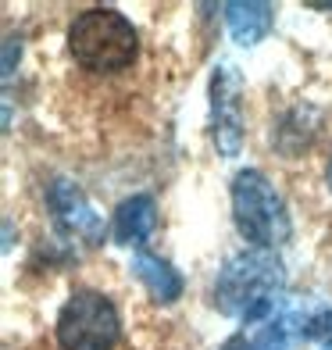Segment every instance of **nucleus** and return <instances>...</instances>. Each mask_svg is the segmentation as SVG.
<instances>
[{
  "instance_id": "10",
  "label": "nucleus",
  "mask_w": 332,
  "mask_h": 350,
  "mask_svg": "<svg viewBox=\"0 0 332 350\" xmlns=\"http://www.w3.org/2000/svg\"><path fill=\"white\" fill-rule=\"evenodd\" d=\"M304 340H329L332 343V308H322V311H314L307 318V325L304 332H300Z\"/></svg>"
},
{
  "instance_id": "7",
  "label": "nucleus",
  "mask_w": 332,
  "mask_h": 350,
  "mask_svg": "<svg viewBox=\"0 0 332 350\" xmlns=\"http://www.w3.org/2000/svg\"><path fill=\"white\" fill-rule=\"evenodd\" d=\"M154 229H157V200L150 193H136L129 200H122L115 215H111V240L118 247L143 250Z\"/></svg>"
},
{
  "instance_id": "4",
  "label": "nucleus",
  "mask_w": 332,
  "mask_h": 350,
  "mask_svg": "<svg viewBox=\"0 0 332 350\" xmlns=\"http://www.w3.org/2000/svg\"><path fill=\"white\" fill-rule=\"evenodd\" d=\"M54 332L61 350H111L122 336V318L111 297L97 290H79L65 300Z\"/></svg>"
},
{
  "instance_id": "3",
  "label": "nucleus",
  "mask_w": 332,
  "mask_h": 350,
  "mask_svg": "<svg viewBox=\"0 0 332 350\" xmlns=\"http://www.w3.org/2000/svg\"><path fill=\"white\" fill-rule=\"evenodd\" d=\"M229 193H232V218L236 229L243 232V240H250L258 250H275L290 240L293 221L286 211V200L264 172L258 168L236 172Z\"/></svg>"
},
{
  "instance_id": "1",
  "label": "nucleus",
  "mask_w": 332,
  "mask_h": 350,
  "mask_svg": "<svg viewBox=\"0 0 332 350\" xmlns=\"http://www.w3.org/2000/svg\"><path fill=\"white\" fill-rule=\"evenodd\" d=\"M282 290H286V265L275 258V250H243L218 272L215 308L247 325H261L286 308Z\"/></svg>"
},
{
  "instance_id": "6",
  "label": "nucleus",
  "mask_w": 332,
  "mask_h": 350,
  "mask_svg": "<svg viewBox=\"0 0 332 350\" xmlns=\"http://www.w3.org/2000/svg\"><path fill=\"white\" fill-rule=\"evenodd\" d=\"M46 208H51L54 221L72 236V240L86 243V247L104 243V218L93 211V204L86 200V193L72 179H61L57 175V179L46 186Z\"/></svg>"
},
{
  "instance_id": "5",
  "label": "nucleus",
  "mask_w": 332,
  "mask_h": 350,
  "mask_svg": "<svg viewBox=\"0 0 332 350\" xmlns=\"http://www.w3.org/2000/svg\"><path fill=\"white\" fill-rule=\"evenodd\" d=\"M243 83L232 65L211 72V139L218 154H240L243 147Z\"/></svg>"
},
{
  "instance_id": "11",
  "label": "nucleus",
  "mask_w": 332,
  "mask_h": 350,
  "mask_svg": "<svg viewBox=\"0 0 332 350\" xmlns=\"http://www.w3.org/2000/svg\"><path fill=\"white\" fill-rule=\"evenodd\" d=\"M14 57H22V43L14 40V36H8V43H4V83H11V72H14Z\"/></svg>"
},
{
  "instance_id": "13",
  "label": "nucleus",
  "mask_w": 332,
  "mask_h": 350,
  "mask_svg": "<svg viewBox=\"0 0 332 350\" xmlns=\"http://www.w3.org/2000/svg\"><path fill=\"white\" fill-rule=\"evenodd\" d=\"M322 350H332V343H325V347H322Z\"/></svg>"
},
{
  "instance_id": "2",
  "label": "nucleus",
  "mask_w": 332,
  "mask_h": 350,
  "mask_svg": "<svg viewBox=\"0 0 332 350\" xmlns=\"http://www.w3.org/2000/svg\"><path fill=\"white\" fill-rule=\"evenodd\" d=\"M139 36L129 18H122L111 8H89L75 14L68 29V54L75 65H83L93 75H115L125 72L136 61Z\"/></svg>"
},
{
  "instance_id": "8",
  "label": "nucleus",
  "mask_w": 332,
  "mask_h": 350,
  "mask_svg": "<svg viewBox=\"0 0 332 350\" xmlns=\"http://www.w3.org/2000/svg\"><path fill=\"white\" fill-rule=\"evenodd\" d=\"M225 22H229V36L236 46H258L275 22V8L272 4H258V0H236L225 4Z\"/></svg>"
},
{
  "instance_id": "9",
  "label": "nucleus",
  "mask_w": 332,
  "mask_h": 350,
  "mask_svg": "<svg viewBox=\"0 0 332 350\" xmlns=\"http://www.w3.org/2000/svg\"><path fill=\"white\" fill-rule=\"evenodd\" d=\"M133 272L147 286V293L157 300V304H176V300L182 297V275L165 258H157V254H150V250L133 254Z\"/></svg>"
},
{
  "instance_id": "12",
  "label": "nucleus",
  "mask_w": 332,
  "mask_h": 350,
  "mask_svg": "<svg viewBox=\"0 0 332 350\" xmlns=\"http://www.w3.org/2000/svg\"><path fill=\"white\" fill-rule=\"evenodd\" d=\"M325 183H329V189H332V157H329V165H325Z\"/></svg>"
}]
</instances>
